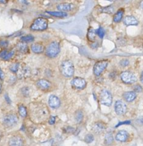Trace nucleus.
<instances>
[{"label": "nucleus", "instance_id": "f257e3e1", "mask_svg": "<svg viewBox=\"0 0 143 146\" xmlns=\"http://www.w3.org/2000/svg\"><path fill=\"white\" fill-rule=\"evenodd\" d=\"M60 71L63 76L71 77L74 75V67L71 61H64L60 66Z\"/></svg>", "mask_w": 143, "mask_h": 146}, {"label": "nucleus", "instance_id": "f03ea898", "mask_svg": "<svg viewBox=\"0 0 143 146\" xmlns=\"http://www.w3.org/2000/svg\"><path fill=\"white\" fill-rule=\"evenodd\" d=\"M48 27V21L46 19L39 17L33 21L30 29L32 31H44L46 30Z\"/></svg>", "mask_w": 143, "mask_h": 146}, {"label": "nucleus", "instance_id": "7ed1b4c3", "mask_svg": "<svg viewBox=\"0 0 143 146\" xmlns=\"http://www.w3.org/2000/svg\"><path fill=\"white\" fill-rule=\"evenodd\" d=\"M60 52L59 44L57 41H53L47 46L46 49V55L49 58H54Z\"/></svg>", "mask_w": 143, "mask_h": 146}, {"label": "nucleus", "instance_id": "20e7f679", "mask_svg": "<svg viewBox=\"0 0 143 146\" xmlns=\"http://www.w3.org/2000/svg\"><path fill=\"white\" fill-rule=\"evenodd\" d=\"M100 101L102 104L106 106H110L112 103V96L109 91L106 89L102 90L99 96Z\"/></svg>", "mask_w": 143, "mask_h": 146}, {"label": "nucleus", "instance_id": "39448f33", "mask_svg": "<svg viewBox=\"0 0 143 146\" xmlns=\"http://www.w3.org/2000/svg\"><path fill=\"white\" fill-rule=\"evenodd\" d=\"M18 122V118L15 114H7L4 117L2 120V123L6 127H12L15 125Z\"/></svg>", "mask_w": 143, "mask_h": 146}, {"label": "nucleus", "instance_id": "423d86ee", "mask_svg": "<svg viewBox=\"0 0 143 146\" xmlns=\"http://www.w3.org/2000/svg\"><path fill=\"white\" fill-rule=\"evenodd\" d=\"M120 78L121 80L124 83L127 84H134L137 81V77L133 74L132 73L129 72V71H124L120 74Z\"/></svg>", "mask_w": 143, "mask_h": 146}, {"label": "nucleus", "instance_id": "0eeeda50", "mask_svg": "<svg viewBox=\"0 0 143 146\" xmlns=\"http://www.w3.org/2000/svg\"><path fill=\"white\" fill-rule=\"evenodd\" d=\"M107 64H108V62L107 61H100L96 63L94 66V69H93L94 75L97 76L101 75L102 73L107 68Z\"/></svg>", "mask_w": 143, "mask_h": 146}, {"label": "nucleus", "instance_id": "6e6552de", "mask_svg": "<svg viewBox=\"0 0 143 146\" xmlns=\"http://www.w3.org/2000/svg\"><path fill=\"white\" fill-rule=\"evenodd\" d=\"M127 106L123 101H117L114 104V111L116 113L119 115H124L127 112Z\"/></svg>", "mask_w": 143, "mask_h": 146}, {"label": "nucleus", "instance_id": "1a4fd4ad", "mask_svg": "<svg viewBox=\"0 0 143 146\" xmlns=\"http://www.w3.org/2000/svg\"><path fill=\"white\" fill-rule=\"evenodd\" d=\"M72 85L77 89H83L87 86V82L85 80L80 77H76L72 81Z\"/></svg>", "mask_w": 143, "mask_h": 146}, {"label": "nucleus", "instance_id": "9d476101", "mask_svg": "<svg viewBox=\"0 0 143 146\" xmlns=\"http://www.w3.org/2000/svg\"><path fill=\"white\" fill-rule=\"evenodd\" d=\"M37 86L42 91H47L51 87V83L45 79H39L37 82Z\"/></svg>", "mask_w": 143, "mask_h": 146}, {"label": "nucleus", "instance_id": "9b49d317", "mask_svg": "<svg viewBox=\"0 0 143 146\" xmlns=\"http://www.w3.org/2000/svg\"><path fill=\"white\" fill-rule=\"evenodd\" d=\"M74 7V4H70V3H61L57 5V9L59 11L62 12H66V11H69L73 9Z\"/></svg>", "mask_w": 143, "mask_h": 146}, {"label": "nucleus", "instance_id": "f8f14e48", "mask_svg": "<svg viewBox=\"0 0 143 146\" xmlns=\"http://www.w3.org/2000/svg\"><path fill=\"white\" fill-rule=\"evenodd\" d=\"M49 105L52 108H57L60 106V100L57 96L51 95L49 98Z\"/></svg>", "mask_w": 143, "mask_h": 146}, {"label": "nucleus", "instance_id": "ddd939ff", "mask_svg": "<svg viewBox=\"0 0 143 146\" xmlns=\"http://www.w3.org/2000/svg\"><path fill=\"white\" fill-rule=\"evenodd\" d=\"M129 138L128 133L126 131H120L116 134L115 139L119 142H125Z\"/></svg>", "mask_w": 143, "mask_h": 146}, {"label": "nucleus", "instance_id": "4468645a", "mask_svg": "<svg viewBox=\"0 0 143 146\" xmlns=\"http://www.w3.org/2000/svg\"><path fill=\"white\" fill-rule=\"evenodd\" d=\"M123 22L126 26H136L138 24V21L133 16H127L123 19Z\"/></svg>", "mask_w": 143, "mask_h": 146}, {"label": "nucleus", "instance_id": "2eb2a0df", "mask_svg": "<svg viewBox=\"0 0 143 146\" xmlns=\"http://www.w3.org/2000/svg\"><path fill=\"white\" fill-rule=\"evenodd\" d=\"M106 129V126L103 123L97 122L92 126V131L96 133H102Z\"/></svg>", "mask_w": 143, "mask_h": 146}, {"label": "nucleus", "instance_id": "dca6fc26", "mask_svg": "<svg viewBox=\"0 0 143 146\" xmlns=\"http://www.w3.org/2000/svg\"><path fill=\"white\" fill-rule=\"evenodd\" d=\"M9 146H23V141L20 137L14 136L9 140Z\"/></svg>", "mask_w": 143, "mask_h": 146}, {"label": "nucleus", "instance_id": "f3484780", "mask_svg": "<svg viewBox=\"0 0 143 146\" xmlns=\"http://www.w3.org/2000/svg\"><path fill=\"white\" fill-rule=\"evenodd\" d=\"M137 94L134 91H127L123 94V97L127 102H132L136 98Z\"/></svg>", "mask_w": 143, "mask_h": 146}, {"label": "nucleus", "instance_id": "a211bd4d", "mask_svg": "<svg viewBox=\"0 0 143 146\" xmlns=\"http://www.w3.org/2000/svg\"><path fill=\"white\" fill-rule=\"evenodd\" d=\"M123 15H124V9H120L115 13V14L114 15V17H113V21H114V22H120L122 19Z\"/></svg>", "mask_w": 143, "mask_h": 146}, {"label": "nucleus", "instance_id": "6ab92c4d", "mask_svg": "<svg viewBox=\"0 0 143 146\" xmlns=\"http://www.w3.org/2000/svg\"><path fill=\"white\" fill-rule=\"evenodd\" d=\"M31 51L35 54H40L44 51V46L39 44H34L31 46Z\"/></svg>", "mask_w": 143, "mask_h": 146}, {"label": "nucleus", "instance_id": "aec40b11", "mask_svg": "<svg viewBox=\"0 0 143 146\" xmlns=\"http://www.w3.org/2000/svg\"><path fill=\"white\" fill-rule=\"evenodd\" d=\"M17 48L19 52L25 54L28 51V46H27V44L24 42H19L17 44Z\"/></svg>", "mask_w": 143, "mask_h": 146}, {"label": "nucleus", "instance_id": "412c9836", "mask_svg": "<svg viewBox=\"0 0 143 146\" xmlns=\"http://www.w3.org/2000/svg\"><path fill=\"white\" fill-rule=\"evenodd\" d=\"M49 14H50L51 16L56 17H66L67 16V13L66 12H62V11H47Z\"/></svg>", "mask_w": 143, "mask_h": 146}, {"label": "nucleus", "instance_id": "4be33fe9", "mask_svg": "<svg viewBox=\"0 0 143 146\" xmlns=\"http://www.w3.org/2000/svg\"><path fill=\"white\" fill-rule=\"evenodd\" d=\"M97 35V29H90L88 31V38L90 41H94Z\"/></svg>", "mask_w": 143, "mask_h": 146}, {"label": "nucleus", "instance_id": "5701e85b", "mask_svg": "<svg viewBox=\"0 0 143 146\" xmlns=\"http://www.w3.org/2000/svg\"><path fill=\"white\" fill-rule=\"evenodd\" d=\"M18 110H19V115H21V117L24 118V117L27 116V109H26V108L24 106H19Z\"/></svg>", "mask_w": 143, "mask_h": 146}, {"label": "nucleus", "instance_id": "b1692460", "mask_svg": "<svg viewBox=\"0 0 143 146\" xmlns=\"http://www.w3.org/2000/svg\"><path fill=\"white\" fill-rule=\"evenodd\" d=\"M74 118H75L76 121L77 123H80L83 119V113L82 111H77L76 112L75 115H74Z\"/></svg>", "mask_w": 143, "mask_h": 146}, {"label": "nucleus", "instance_id": "393cba45", "mask_svg": "<svg viewBox=\"0 0 143 146\" xmlns=\"http://www.w3.org/2000/svg\"><path fill=\"white\" fill-rule=\"evenodd\" d=\"M21 40L24 43L31 42V41H34V36L31 35H26L21 37Z\"/></svg>", "mask_w": 143, "mask_h": 146}, {"label": "nucleus", "instance_id": "a878e982", "mask_svg": "<svg viewBox=\"0 0 143 146\" xmlns=\"http://www.w3.org/2000/svg\"><path fill=\"white\" fill-rule=\"evenodd\" d=\"M113 142V136L112 133H107L105 136V143L107 145H110Z\"/></svg>", "mask_w": 143, "mask_h": 146}, {"label": "nucleus", "instance_id": "bb28decb", "mask_svg": "<svg viewBox=\"0 0 143 146\" xmlns=\"http://www.w3.org/2000/svg\"><path fill=\"white\" fill-rule=\"evenodd\" d=\"M113 11H114V7H112V6L104 7L101 9V12L107 13V14H112V13H113Z\"/></svg>", "mask_w": 143, "mask_h": 146}, {"label": "nucleus", "instance_id": "cd10ccee", "mask_svg": "<svg viewBox=\"0 0 143 146\" xmlns=\"http://www.w3.org/2000/svg\"><path fill=\"white\" fill-rule=\"evenodd\" d=\"M19 64L15 63V64H13L10 66L9 69L10 71H12L13 73H16L19 70Z\"/></svg>", "mask_w": 143, "mask_h": 146}, {"label": "nucleus", "instance_id": "c85d7f7f", "mask_svg": "<svg viewBox=\"0 0 143 146\" xmlns=\"http://www.w3.org/2000/svg\"><path fill=\"white\" fill-rule=\"evenodd\" d=\"M104 34H105V31H104V29L102 27H100L98 29H97V35L99 36L101 38H102L104 37Z\"/></svg>", "mask_w": 143, "mask_h": 146}, {"label": "nucleus", "instance_id": "c756f323", "mask_svg": "<svg viewBox=\"0 0 143 146\" xmlns=\"http://www.w3.org/2000/svg\"><path fill=\"white\" fill-rule=\"evenodd\" d=\"M94 141V136L92 134H87L84 138V141L87 143H90Z\"/></svg>", "mask_w": 143, "mask_h": 146}, {"label": "nucleus", "instance_id": "7c9ffc66", "mask_svg": "<svg viewBox=\"0 0 143 146\" xmlns=\"http://www.w3.org/2000/svg\"><path fill=\"white\" fill-rule=\"evenodd\" d=\"M8 52L9 51H7V50L5 49L1 51V52H0V58L6 60V58H7V54H8Z\"/></svg>", "mask_w": 143, "mask_h": 146}, {"label": "nucleus", "instance_id": "2f4dec72", "mask_svg": "<svg viewBox=\"0 0 143 146\" xmlns=\"http://www.w3.org/2000/svg\"><path fill=\"white\" fill-rule=\"evenodd\" d=\"M8 41H6V40H1L0 41V46L1 47V48H7V46H8Z\"/></svg>", "mask_w": 143, "mask_h": 146}, {"label": "nucleus", "instance_id": "473e14b6", "mask_svg": "<svg viewBox=\"0 0 143 146\" xmlns=\"http://www.w3.org/2000/svg\"><path fill=\"white\" fill-rule=\"evenodd\" d=\"M129 64H130V62H129L128 60L126 59V58H124V59H122L120 61V65L123 67L127 66L129 65Z\"/></svg>", "mask_w": 143, "mask_h": 146}, {"label": "nucleus", "instance_id": "72a5a7b5", "mask_svg": "<svg viewBox=\"0 0 143 146\" xmlns=\"http://www.w3.org/2000/svg\"><path fill=\"white\" fill-rule=\"evenodd\" d=\"M134 90L136 91V92H141V91H142V88L140 85L137 84V85L134 86Z\"/></svg>", "mask_w": 143, "mask_h": 146}, {"label": "nucleus", "instance_id": "f704fd0d", "mask_svg": "<svg viewBox=\"0 0 143 146\" xmlns=\"http://www.w3.org/2000/svg\"><path fill=\"white\" fill-rule=\"evenodd\" d=\"M55 121H56L55 117L51 116L49 119V123L50 125H54V124L55 123Z\"/></svg>", "mask_w": 143, "mask_h": 146}, {"label": "nucleus", "instance_id": "c9c22d12", "mask_svg": "<svg viewBox=\"0 0 143 146\" xmlns=\"http://www.w3.org/2000/svg\"><path fill=\"white\" fill-rule=\"evenodd\" d=\"M130 121H124V122H121V123H120L117 124V125H116V128H117V127H118V126H120V125H123V124H126V125H128V124H130Z\"/></svg>", "mask_w": 143, "mask_h": 146}, {"label": "nucleus", "instance_id": "e433bc0d", "mask_svg": "<svg viewBox=\"0 0 143 146\" xmlns=\"http://www.w3.org/2000/svg\"><path fill=\"white\" fill-rule=\"evenodd\" d=\"M4 72H3L2 70L0 68V79L4 80Z\"/></svg>", "mask_w": 143, "mask_h": 146}, {"label": "nucleus", "instance_id": "4c0bfd02", "mask_svg": "<svg viewBox=\"0 0 143 146\" xmlns=\"http://www.w3.org/2000/svg\"><path fill=\"white\" fill-rule=\"evenodd\" d=\"M140 81H141V82L143 84V71L142 72V74H141V76H140Z\"/></svg>", "mask_w": 143, "mask_h": 146}, {"label": "nucleus", "instance_id": "58836bf2", "mask_svg": "<svg viewBox=\"0 0 143 146\" xmlns=\"http://www.w3.org/2000/svg\"><path fill=\"white\" fill-rule=\"evenodd\" d=\"M7 2V0H0V3L1 4H6Z\"/></svg>", "mask_w": 143, "mask_h": 146}, {"label": "nucleus", "instance_id": "ea45409f", "mask_svg": "<svg viewBox=\"0 0 143 146\" xmlns=\"http://www.w3.org/2000/svg\"><path fill=\"white\" fill-rule=\"evenodd\" d=\"M140 7H141V8L143 9V1H142L141 3H140Z\"/></svg>", "mask_w": 143, "mask_h": 146}, {"label": "nucleus", "instance_id": "a19ab883", "mask_svg": "<svg viewBox=\"0 0 143 146\" xmlns=\"http://www.w3.org/2000/svg\"><path fill=\"white\" fill-rule=\"evenodd\" d=\"M1 84L0 83V94H1Z\"/></svg>", "mask_w": 143, "mask_h": 146}, {"label": "nucleus", "instance_id": "79ce46f5", "mask_svg": "<svg viewBox=\"0 0 143 146\" xmlns=\"http://www.w3.org/2000/svg\"><path fill=\"white\" fill-rule=\"evenodd\" d=\"M105 1H114V0H105Z\"/></svg>", "mask_w": 143, "mask_h": 146}, {"label": "nucleus", "instance_id": "37998d69", "mask_svg": "<svg viewBox=\"0 0 143 146\" xmlns=\"http://www.w3.org/2000/svg\"><path fill=\"white\" fill-rule=\"evenodd\" d=\"M51 1H60V0H51Z\"/></svg>", "mask_w": 143, "mask_h": 146}]
</instances>
